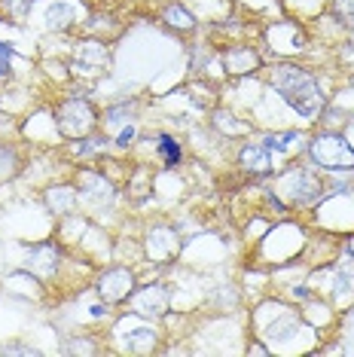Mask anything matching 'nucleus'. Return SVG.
<instances>
[{"label": "nucleus", "mask_w": 354, "mask_h": 357, "mask_svg": "<svg viewBox=\"0 0 354 357\" xmlns=\"http://www.w3.org/2000/svg\"><path fill=\"white\" fill-rule=\"evenodd\" d=\"M132 141H134V126H125L123 132H119V137H116V147H128Z\"/></svg>", "instance_id": "obj_23"}, {"label": "nucleus", "mask_w": 354, "mask_h": 357, "mask_svg": "<svg viewBox=\"0 0 354 357\" xmlns=\"http://www.w3.org/2000/svg\"><path fill=\"white\" fill-rule=\"evenodd\" d=\"M162 22L168 28H174V31H192L196 28V19L183 10L180 3H171V6H165V13H162Z\"/></svg>", "instance_id": "obj_11"}, {"label": "nucleus", "mask_w": 354, "mask_h": 357, "mask_svg": "<svg viewBox=\"0 0 354 357\" xmlns=\"http://www.w3.org/2000/svg\"><path fill=\"white\" fill-rule=\"evenodd\" d=\"M104 61H107V52H104L101 43H95V40H88L77 50V64L86 70H101Z\"/></svg>", "instance_id": "obj_10"}, {"label": "nucleus", "mask_w": 354, "mask_h": 357, "mask_svg": "<svg viewBox=\"0 0 354 357\" xmlns=\"http://www.w3.org/2000/svg\"><path fill=\"white\" fill-rule=\"evenodd\" d=\"M309 156L324 172H354V147L339 132H324L309 144Z\"/></svg>", "instance_id": "obj_2"}, {"label": "nucleus", "mask_w": 354, "mask_h": 357, "mask_svg": "<svg viewBox=\"0 0 354 357\" xmlns=\"http://www.w3.org/2000/svg\"><path fill=\"white\" fill-rule=\"evenodd\" d=\"M293 141H300V135H296V132H281V135H269V137H266V147L275 150V153H287L293 147Z\"/></svg>", "instance_id": "obj_15"}, {"label": "nucleus", "mask_w": 354, "mask_h": 357, "mask_svg": "<svg viewBox=\"0 0 354 357\" xmlns=\"http://www.w3.org/2000/svg\"><path fill=\"white\" fill-rule=\"evenodd\" d=\"M241 168L251 174H269L272 172V150L266 147V144H247L245 150H241Z\"/></svg>", "instance_id": "obj_8"}, {"label": "nucleus", "mask_w": 354, "mask_h": 357, "mask_svg": "<svg viewBox=\"0 0 354 357\" xmlns=\"http://www.w3.org/2000/svg\"><path fill=\"white\" fill-rule=\"evenodd\" d=\"M281 196H284L291 205H311V202L321 199V192H324V186L315 174L302 172V168H291L284 177H281L278 183Z\"/></svg>", "instance_id": "obj_4"}, {"label": "nucleus", "mask_w": 354, "mask_h": 357, "mask_svg": "<svg viewBox=\"0 0 354 357\" xmlns=\"http://www.w3.org/2000/svg\"><path fill=\"white\" fill-rule=\"evenodd\" d=\"M125 303H132V308L138 314H144V318H159L168 308V290L162 284H147L141 290H132V296Z\"/></svg>", "instance_id": "obj_6"}, {"label": "nucleus", "mask_w": 354, "mask_h": 357, "mask_svg": "<svg viewBox=\"0 0 354 357\" xmlns=\"http://www.w3.org/2000/svg\"><path fill=\"white\" fill-rule=\"evenodd\" d=\"M214 123H217V128H220V132H226V135H241V132H247V126H245V123H236L229 113H217Z\"/></svg>", "instance_id": "obj_16"}, {"label": "nucleus", "mask_w": 354, "mask_h": 357, "mask_svg": "<svg viewBox=\"0 0 354 357\" xmlns=\"http://www.w3.org/2000/svg\"><path fill=\"white\" fill-rule=\"evenodd\" d=\"M92 314H95V318H101V314H107V305H95V308H92Z\"/></svg>", "instance_id": "obj_25"}, {"label": "nucleus", "mask_w": 354, "mask_h": 357, "mask_svg": "<svg viewBox=\"0 0 354 357\" xmlns=\"http://www.w3.org/2000/svg\"><path fill=\"white\" fill-rule=\"evenodd\" d=\"M3 3H6V10H10L15 19H25L28 10L37 3V0H3Z\"/></svg>", "instance_id": "obj_18"}, {"label": "nucleus", "mask_w": 354, "mask_h": 357, "mask_svg": "<svg viewBox=\"0 0 354 357\" xmlns=\"http://www.w3.org/2000/svg\"><path fill=\"white\" fill-rule=\"evenodd\" d=\"M95 119H98L95 107L86 98H70L55 110V123H59V132L64 137H83L95 126Z\"/></svg>", "instance_id": "obj_3"}, {"label": "nucleus", "mask_w": 354, "mask_h": 357, "mask_svg": "<svg viewBox=\"0 0 354 357\" xmlns=\"http://www.w3.org/2000/svg\"><path fill=\"white\" fill-rule=\"evenodd\" d=\"M125 113H132V107H128V104H123V107H114V110H107V123H123Z\"/></svg>", "instance_id": "obj_22"}, {"label": "nucleus", "mask_w": 354, "mask_h": 357, "mask_svg": "<svg viewBox=\"0 0 354 357\" xmlns=\"http://www.w3.org/2000/svg\"><path fill=\"white\" fill-rule=\"evenodd\" d=\"M15 172H19V153L10 144H0V181L13 177Z\"/></svg>", "instance_id": "obj_13"}, {"label": "nucleus", "mask_w": 354, "mask_h": 357, "mask_svg": "<svg viewBox=\"0 0 354 357\" xmlns=\"http://www.w3.org/2000/svg\"><path fill=\"white\" fill-rule=\"evenodd\" d=\"M70 351H95V348L86 345V342H74V345H70Z\"/></svg>", "instance_id": "obj_24"}, {"label": "nucleus", "mask_w": 354, "mask_h": 357, "mask_svg": "<svg viewBox=\"0 0 354 357\" xmlns=\"http://www.w3.org/2000/svg\"><path fill=\"white\" fill-rule=\"evenodd\" d=\"M336 13L342 15V22L354 25V0H339V3H336Z\"/></svg>", "instance_id": "obj_21"}, {"label": "nucleus", "mask_w": 354, "mask_h": 357, "mask_svg": "<svg viewBox=\"0 0 354 357\" xmlns=\"http://www.w3.org/2000/svg\"><path fill=\"white\" fill-rule=\"evenodd\" d=\"M10 59H13V50L6 43H0V79L10 77Z\"/></svg>", "instance_id": "obj_20"}, {"label": "nucleus", "mask_w": 354, "mask_h": 357, "mask_svg": "<svg viewBox=\"0 0 354 357\" xmlns=\"http://www.w3.org/2000/svg\"><path fill=\"white\" fill-rule=\"evenodd\" d=\"M263 61H260V52L251 50V46L238 43V46H229L226 52H223V70L232 77H241V74H254V70H260Z\"/></svg>", "instance_id": "obj_7"}, {"label": "nucleus", "mask_w": 354, "mask_h": 357, "mask_svg": "<svg viewBox=\"0 0 354 357\" xmlns=\"http://www.w3.org/2000/svg\"><path fill=\"white\" fill-rule=\"evenodd\" d=\"M104 144H107V141H104V137H98V135H95V137H86V141H79V144H77V153H79V156H88V153L101 150Z\"/></svg>", "instance_id": "obj_19"}, {"label": "nucleus", "mask_w": 354, "mask_h": 357, "mask_svg": "<svg viewBox=\"0 0 354 357\" xmlns=\"http://www.w3.org/2000/svg\"><path fill=\"white\" fill-rule=\"evenodd\" d=\"M46 25L49 28H68L70 22H74V10L70 6H64V3H55V6H49V13H46Z\"/></svg>", "instance_id": "obj_14"}, {"label": "nucleus", "mask_w": 354, "mask_h": 357, "mask_svg": "<svg viewBox=\"0 0 354 357\" xmlns=\"http://www.w3.org/2000/svg\"><path fill=\"white\" fill-rule=\"evenodd\" d=\"M156 150H159V156L165 159V168H177V165H180L183 153H180V144H177L171 135H159L156 137Z\"/></svg>", "instance_id": "obj_12"}, {"label": "nucleus", "mask_w": 354, "mask_h": 357, "mask_svg": "<svg viewBox=\"0 0 354 357\" xmlns=\"http://www.w3.org/2000/svg\"><path fill=\"white\" fill-rule=\"evenodd\" d=\"M134 290V275L116 266V269H107L98 281V294L104 296V303H125Z\"/></svg>", "instance_id": "obj_5"}, {"label": "nucleus", "mask_w": 354, "mask_h": 357, "mask_svg": "<svg viewBox=\"0 0 354 357\" xmlns=\"http://www.w3.org/2000/svg\"><path fill=\"white\" fill-rule=\"evenodd\" d=\"M28 266H31V269H37L40 275H55V269H59V248H55V245L31 248Z\"/></svg>", "instance_id": "obj_9"}, {"label": "nucleus", "mask_w": 354, "mask_h": 357, "mask_svg": "<svg viewBox=\"0 0 354 357\" xmlns=\"http://www.w3.org/2000/svg\"><path fill=\"white\" fill-rule=\"evenodd\" d=\"M272 86L305 119H318L321 110H324V92H321L318 79L309 70L296 68V64H278V68H272Z\"/></svg>", "instance_id": "obj_1"}, {"label": "nucleus", "mask_w": 354, "mask_h": 357, "mask_svg": "<svg viewBox=\"0 0 354 357\" xmlns=\"http://www.w3.org/2000/svg\"><path fill=\"white\" fill-rule=\"evenodd\" d=\"M153 342H156V336L150 330H138L128 339V351H144V348H153Z\"/></svg>", "instance_id": "obj_17"}]
</instances>
